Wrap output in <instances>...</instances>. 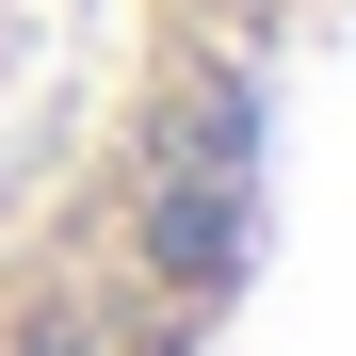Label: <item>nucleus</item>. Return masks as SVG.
Listing matches in <instances>:
<instances>
[{"instance_id":"f03ea898","label":"nucleus","mask_w":356,"mask_h":356,"mask_svg":"<svg viewBox=\"0 0 356 356\" xmlns=\"http://www.w3.org/2000/svg\"><path fill=\"white\" fill-rule=\"evenodd\" d=\"M17 356H113V340H97L81 308H49V324H17Z\"/></svg>"},{"instance_id":"f257e3e1","label":"nucleus","mask_w":356,"mask_h":356,"mask_svg":"<svg viewBox=\"0 0 356 356\" xmlns=\"http://www.w3.org/2000/svg\"><path fill=\"white\" fill-rule=\"evenodd\" d=\"M146 259L178 275V291H227L259 259V178H211V162H162L146 178Z\"/></svg>"}]
</instances>
